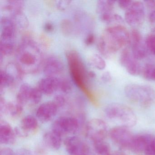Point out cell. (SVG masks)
<instances>
[{"instance_id": "bcb514c9", "label": "cell", "mask_w": 155, "mask_h": 155, "mask_svg": "<svg viewBox=\"0 0 155 155\" xmlns=\"http://www.w3.org/2000/svg\"><path fill=\"white\" fill-rule=\"evenodd\" d=\"M112 155H125L124 153H122L121 152H119V151H117V152H115L114 154H112Z\"/></svg>"}, {"instance_id": "4fadbf2b", "label": "cell", "mask_w": 155, "mask_h": 155, "mask_svg": "<svg viewBox=\"0 0 155 155\" xmlns=\"http://www.w3.org/2000/svg\"><path fill=\"white\" fill-rule=\"evenodd\" d=\"M38 126V123L37 119L31 115H28L22 119L20 127L14 130L17 136L26 137L30 133L35 131Z\"/></svg>"}, {"instance_id": "52a82bcc", "label": "cell", "mask_w": 155, "mask_h": 155, "mask_svg": "<svg viewBox=\"0 0 155 155\" xmlns=\"http://www.w3.org/2000/svg\"><path fill=\"white\" fill-rule=\"evenodd\" d=\"M86 134L93 143L105 140L108 135L107 126L102 120L93 119L87 124Z\"/></svg>"}, {"instance_id": "83f0119b", "label": "cell", "mask_w": 155, "mask_h": 155, "mask_svg": "<svg viewBox=\"0 0 155 155\" xmlns=\"http://www.w3.org/2000/svg\"><path fill=\"white\" fill-rule=\"evenodd\" d=\"M142 74L146 79L155 81V65L147 64L143 68Z\"/></svg>"}, {"instance_id": "ffe728a7", "label": "cell", "mask_w": 155, "mask_h": 155, "mask_svg": "<svg viewBox=\"0 0 155 155\" xmlns=\"http://www.w3.org/2000/svg\"><path fill=\"white\" fill-rule=\"evenodd\" d=\"M43 140L45 144L54 150H58L61 146V136L52 130L45 133L43 136Z\"/></svg>"}, {"instance_id": "4316f807", "label": "cell", "mask_w": 155, "mask_h": 155, "mask_svg": "<svg viewBox=\"0 0 155 155\" xmlns=\"http://www.w3.org/2000/svg\"><path fill=\"white\" fill-rule=\"evenodd\" d=\"M89 61L91 65L97 69L103 70L106 68V61L102 57L98 54H94L91 55Z\"/></svg>"}, {"instance_id": "277c9868", "label": "cell", "mask_w": 155, "mask_h": 155, "mask_svg": "<svg viewBox=\"0 0 155 155\" xmlns=\"http://www.w3.org/2000/svg\"><path fill=\"white\" fill-rule=\"evenodd\" d=\"M126 97L131 102L142 107H147L155 102V91L146 85L130 84L124 89Z\"/></svg>"}, {"instance_id": "7402d4cb", "label": "cell", "mask_w": 155, "mask_h": 155, "mask_svg": "<svg viewBox=\"0 0 155 155\" xmlns=\"http://www.w3.org/2000/svg\"><path fill=\"white\" fill-rule=\"evenodd\" d=\"M32 87L27 83H24L21 86L17 97V102L24 106L30 101Z\"/></svg>"}, {"instance_id": "2e32d148", "label": "cell", "mask_w": 155, "mask_h": 155, "mask_svg": "<svg viewBox=\"0 0 155 155\" xmlns=\"http://www.w3.org/2000/svg\"><path fill=\"white\" fill-rule=\"evenodd\" d=\"M1 41H14L16 25L12 18L3 17L1 18Z\"/></svg>"}, {"instance_id": "d6a6232c", "label": "cell", "mask_w": 155, "mask_h": 155, "mask_svg": "<svg viewBox=\"0 0 155 155\" xmlns=\"http://www.w3.org/2000/svg\"><path fill=\"white\" fill-rule=\"evenodd\" d=\"M147 48L152 54L155 55V34H151L147 37L145 41Z\"/></svg>"}, {"instance_id": "603a6c76", "label": "cell", "mask_w": 155, "mask_h": 155, "mask_svg": "<svg viewBox=\"0 0 155 155\" xmlns=\"http://www.w3.org/2000/svg\"><path fill=\"white\" fill-rule=\"evenodd\" d=\"M115 2L110 0H101L97 2L96 11L99 16L113 13Z\"/></svg>"}, {"instance_id": "8992f818", "label": "cell", "mask_w": 155, "mask_h": 155, "mask_svg": "<svg viewBox=\"0 0 155 155\" xmlns=\"http://www.w3.org/2000/svg\"><path fill=\"white\" fill-rule=\"evenodd\" d=\"M79 122L76 118L61 117L57 119L52 125V130L61 137L68 134H74L78 130Z\"/></svg>"}, {"instance_id": "9c48e42d", "label": "cell", "mask_w": 155, "mask_h": 155, "mask_svg": "<svg viewBox=\"0 0 155 155\" xmlns=\"http://www.w3.org/2000/svg\"><path fill=\"white\" fill-rule=\"evenodd\" d=\"M145 15L143 3L140 1H133L130 7L126 10L125 21L131 27H138L144 22Z\"/></svg>"}, {"instance_id": "484cf974", "label": "cell", "mask_w": 155, "mask_h": 155, "mask_svg": "<svg viewBox=\"0 0 155 155\" xmlns=\"http://www.w3.org/2000/svg\"><path fill=\"white\" fill-rule=\"evenodd\" d=\"M12 20L16 27L21 28H25L28 26V21L26 16L22 12H18L12 14Z\"/></svg>"}, {"instance_id": "cb8c5ba5", "label": "cell", "mask_w": 155, "mask_h": 155, "mask_svg": "<svg viewBox=\"0 0 155 155\" xmlns=\"http://www.w3.org/2000/svg\"><path fill=\"white\" fill-rule=\"evenodd\" d=\"M24 2L22 1L9 0L7 1L5 8L13 14L18 12H22Z\"/></svg>"}, {"instance_id": "6da1fadb", "label": "cell", "mask_w": 155, "mask_h": 155, "mask_svg": "<svg viewBox=\"0 0 155 155\" xmlns=\"http://www.w3.org/2000/svg\"><path fill=\"white\" fill-rule=\"evenodd\" d=\"M41 58V51L35 41L30 39L22 41L17 51V65L22 72L36 71L40 65Z\"/></svg>"}, {"instance_id": "f35d334b", "label": "cell", "mask_w": 155, "mask_h": 155, "mask_svg": "<svg viewBox=\"0 0 155 155\" xmlns=\"http://www.w3.org/2000/svg\"><path fill=\"white\" fill-rule=\"evenodd\" d=\"M101 80L104 83H108L111 80V76L108 71L104 72L101 76Z\"/></svg>"}, {"instance_id": "e575fe53", "label": "cell", "mask_w": 155, "mask_h": 155, "mask_svg": "<svg viewBox=\"0 0 155 155\" xmlns=\"http://www.w3.org/2000/svg\"><path fill=\"white\" fill-rule=\"evenodd\" d=\"M52 101L59 108L64 106L66 102V99L62 95H58L54 97Z\"/></svg>"}, {"instance_id": "ab89813d", "label": "cell", "mask_w": 155, "mask_h": 155, "mask_svg": "<svg viewBox=\"0 0 155 155\" xmlns=\"http://www.w3.org/2000/svg\"><path fill=\"white\" fill-rule=\"evenodd\" d=\"M0 155H14V152L10 148H3L1 149Z\"/></svg>"}, {"instance_id": "ba28073f", "label": "cell", "mask_w": 155, "mask_h": 155, "mask_svg": "<svg viewBox=\"0 0 155 155\" xmlns=\"http://www.w3.org/2000/svg\"><path fill=\"white\" fill-rule=\"evenodd\" d=\"M110 137L117 146L124 149H130L134 135L128 128L119 126L110 130Z\"/></svg>"}, {"instance_id": "7bdbcfd3", "label": "cell", "mask_w": 155, "mask_h": 155, "mask_svg": "<svg viewBox=\"0 0 155 155\" xmlns=\"http://www.w3.org/2000/svg\"><path fill=\"white\" fill-rule=\"evenodd\" d=\"M44 29L47 31H51L54 29V27L51 23H47L44 26Z\"/></svg>"}, {"instance_id": "3957f363", "label": "cell", "mask_w": 155, "mask_h": 155, "mask_svg": "<svg viewBox=\"0 0 155 155\" xmlns=\"http://www.w3.org/2000/svg\"><path fill=\"white\" fill-rule=\"evenodd\" d=\"M105 114L110 120L128 128L135 126L137 122V117L134 111L124 104H110L105 109Z\"/></svg>"}, {"instance_id": "60d3db41", "label": "cell", "mask_w": 155, "mask_h": 155, "mask_svg": "<svg viewBox=\"0 0 155 155\" xmlns=\"http://www.w3.org/2000/svg\"><path fill=\"white\" fill-rule=\"evenodd\" d=\"M94 41H95V36L94 34L90 33L85 39V42L87 45H90L94 42Z\"/></svg>"}, {"instance_id": "f546056e", "label": "cell", "mask_w": 155, "mask_h": 155, "mask_svg": "<svg viewBox=\"0 0 155 155\" xmlns=\"http://www.w3.org/2000/svg\"><path fill=\"white\" fill-rule=\"evenodd\" d=\"M1 51L2 55H7L12 54L15 48L14 41H1Z\"/></svg>"}, {"instance_id": "4dcf8cb0", "label": "cell", "mask_w": 155, "mask_h": 155, "mask_svg": "<svg viewBox=\"0 0 155 155\" xmlns=\"http://www.w3.org/2000/svg\"><path fill=\"white\" fill-rule=\"evenodd\" d=\"M42 93L37 88H32L31 93L30 101L34 104L39 103L42 99Z\"/></svg>"}, {"instance_id": "9a60e30c", "label": "cell", "mask_w": 155, "mask_h": 155, "mask_svg": "<svg viewBox=\"0 0 155 155\" xmlns=\"http://www.w3.org/2000/svg\"><path fill=\"white\" fill-rule=\"evenodd\" d=\"M64 66L61 60L56 57H50L45 61L43 71L47 77H56L62 72Z\"/></svg>"}, {"instance_id": "ac0fdd59", "label": "cell", "mask_w": 155, "mask_h": 155, "mask_svg": "<svg viewBox=\"0 0 155 155\" xmlns=\"http://www.w3.org/2000/svg\"><path fill=\"white\" fill-rule=\"evenodd\" d=\"M17 135L9 123L4 120L0 122V143L2 144H13L15 143Z\"/></svg>"}, {"instance_id": "8fae6325", "label": "cell", "mask_w": 155, "mask_h": 155, "mask_svg": "<svg viewBox=\"0 0 155 155\" xmlns=\"http://www.w3.org/2000/svg\"><path fill=\"white\" fill-rule=\"evenodd\" d=\"M119 61L121 66L125 68L130 75L137 76L141 72V67L139 63L133 57L131 51L128 49L123 50L120 54Z\"/></svg>"}, {"instance_id": "f6af8a7d", "label": "cell", "mask_w": 155, "mask_h": 155, "mask_svg": "<svg viewBox=\"0 0 155 155\" xmlns=\"http://www.w3.org/2000/svg\"><path fill=\"white\" fill-rule=\"evenodd\" d=\"M88 75L89 77H90V78H95L96 76L95 72L92 71H90V72H88Z\"/></svg>"}, {"instance_id": "ee69618b", "label": "cell", "mask_w": 155, "mask_h": 155, "mask_svg": "<svg viewBox=\"0 0 155 155\" xmlns=\"http://www.w3.org/2000/svg\"><path fill=\"white\" fill-rule=\"evenodd\" d=\"M145 2L148 7L155 10V1H145Z\"/></svg>"}, {"instance_id": "44dd1931", "label": "cell", "mask_w": 155, "mask_h": 155, "mask_svg": "<svg viewBox=\"0 0 155 155\" xmlns=\"http://www.w3.org/2000/svg\"><path fill=\"white\" fill-rule=\"evenodd\" d=\"M23 110V106L16 103H5L4 105L0 107L1 113H6L12 117H17L22 113Z\"/></svg>"}, {"instance_id": "5bb4252c", "label": "cell", "mask_w": 155, "mask_h": 155, "mask_svg": "<svg viewBox=\"0 0 155 155\" xmlns=\"http://www.w3.org/2000/svg\"><path fill=\"white\" fill-rule=\"evenodd\" d=\"M58 109L53 101L45 102L41 105L37 110V118L41 122H48L55 117Z\"/></svg>"}, {"instance_id": "b9f144b4", "label": "cell", "mask_w": 155, "mask_h": 155, "mask_svg": "<svg viewBox=\"0 0 155 155\" xmlns=\"http://www.w3.org/2000/svg\"><path fill=\"white\" fill-rule=\"evenodd\" d=\"M150 22L152 24H155V10L151 12L149 15Z\"/></svg>"}, {"instance_id": "5b68a950", "label": "cell", "mask_w": 155, "mask_h": 155, "mask_svg": "<svg viewBox=\"0 0 155 155\" xmlns=\"http://www.w3.org/2000/svg\"><path fill=\"white\" fill-rule=\"evenodd\" d=\"M68 61L74 81L80 87L84 86L86 78V71L78 53L71 51L67 54Z\"/></svg>"}, {"instance_id": "d590c367", "label": "cell", "mask_w": 155, "mask_h": 155, "mask_svg": "<svg viewBox=\"0 0 155 155\" xmlns=\"http://www.w3.org/2000/svg\"><path fill=\"white\" fill-rule=\"evenodd\" d=\"M72 26L71 22L67 20L61 22V29L63 32L66 34L71 33L72 31Z\"/></svg>"}, {"instance_id": "836d02e7", "label": "cell", "mask_w": 155, "mask_h": 155, "mask_svg": "<svg viewBox=\"0 0 155 155\" xmlns=\"http://www.w3.org/2000/svg\"><path fill=\"white\" fill-rule=\"evenodd\" d=\"M72 87L71 83L66 79H61L59 89L64 93H69L72 90Z\"/></svg>"}, {"instance_id": "d4e9b609", "label": "cell", "mask_w": 155, "mask_h": 155, "mask_svg": "<svg viewBox=\"0 0 155 155\" xmlns=\"http://www.w3.org/2000/svg\"><path fill=\"white\" fill-rule=\"evenodd\" d=\"M94 149L98 155H112L109 145L105 140L93 143Z\"/></svg>"}, {"instance_id": "8d00e7d4", "label": "cell", "mask_w": 155, "mask_h": 155, "mask_svg": "<svg viewBox=\"0 0 155 155\" xmlns=\"http://www.w3.org/2000/svg\"><path fill=\"white\" fill-rule=\"evenodd\" d=\"M71 2V1H57V8L60 10H65L70 5Z\"/></svg>"}, {"instance_id": "74e56055", "label": "cell", "mask_w": 155, "mask_h": 155, "mask_svg": "<svg viewBox=\"0 0 155 155\" xmlns=\"http://www.w3.org/2000/svg\"><path fill=\"white\" fill-rule=\"evenodd\" d=\"M132 2L130 0H120L118 1V3L120 8L127 10L130 7Z\"/></svg>"}, {"instance_id": "f1b7e54d", "label": "cell", "mask_w": 155, "mask_h": 155, "mask_svg": "<svg viewBox=\"0 0 155 155\" xmlns=\"http://www.w3.org/2000/svg\"><path fill=\"white\" fill-rule=\"evenodd\" d=\"M15 79L6 71H1V87H7L14 83Z\"/></svg>"}, {"instance_id": "30bf717a", "label": "cell", "mask_w": 155, "mask_h": 155, "mask_svg": "<svg viewBox=\"0 0 155 155\" xmlns=\"http://www.w3.org/2000/svg\"><path fill=\"white\" fill-rule=\"evenodd\" d=\"M130 41H131V53L133 57L137 60H142L147 55V48L146 43L143 41L142 36L137 30H132L130 32Z\"/></svg>"}, {"instance_id": "d6986e66", "label": "cell", "mask_w": 155, "mask_h": 155, "mask_svg": "<svg viewBox=\"0 0 155 155\" xmlns=\"http://www.w3.org/2000/svg\"><path fill=\"white\" fill-rule=\"evenodd\" d=\"M150 136V135L147 134L134 136L130 150L136 153L144 152Z\"/></svg>"}, {"instance_id": "7c38bea8", "label": "cell", "mask_w": 155, "mask_h": 155, "mask_svg": "<svg viewBox=\"0 0 155 155\" xmlns=\"http://www.w3.org/2000/svg\"><path fill=\"white\" fill-rule=\"evenodd\" d=\"M64 143L66 150L70 155H88V147L78 137H68L65 139Z\"/></svg>"}, {"instance_id": "7a4b0ae2", "label": "cell", "mask_w": 155, "mask_h": 155, "mask_svg": "<svg viewBox=\"0 0 155 155\" xmlns=\"http://www.w3.org/2000/svg\"><path fill=\"white\" fill-rule=\"evenodd\" d=\"M101 38L106 46L108 57L130 42V35L122 25H114L105 29Z\"/></svg>"}, {"instance_id": "e0dca14e", "label": "cell", "mask_w": 155, "mask_h": 155, "mask_svg": "<svg viewBox=\"0 0 155 155\" xmlns=\"http://www.w3.org/2000/svg\"><path fill=\"white\" fill-rule=\"evenodd\" d=\"M60 81L57 77H47L40 81L38 87L42 94L51 95L59 90Z\"/></svg>"}, {"instance_id": "1f68e13d", "label": "cell", "mask_w": 155, "mask_h": 155, "mask_svg": "<svg viewBox=\"0 0 155 155\" xmlns=\"http://www.w3.org/2000/svg\"><path fill=\"white\" fill-rule=\"evenodd\" d=\"M144 153L146 155H155V136L150 135Z\"/></svg>"}]
</instances>
